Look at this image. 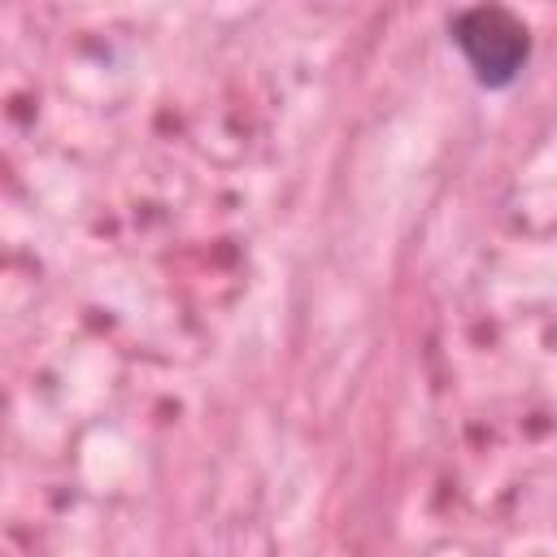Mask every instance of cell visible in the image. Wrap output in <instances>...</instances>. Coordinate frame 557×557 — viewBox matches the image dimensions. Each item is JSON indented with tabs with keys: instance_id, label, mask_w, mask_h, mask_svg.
<instances>
[{
	"instance_id": "6da1fadb",
	"label": "cell",
	"mask_w": 557,
	"mask_h": 557,
	"mask_svg": "<svg viewBox=\"0 0 557 557\" xmlns=\"http://www.w3.org/2000/svg\"><path fill=\"white\" fill-rule=\"evenodd\" d=\"M448 35L457 52L466 57L470 74L483 87H509L527 57H531V30L527 22L505 4H470L448 17Z\"/></svg>"
}]
</instances>
